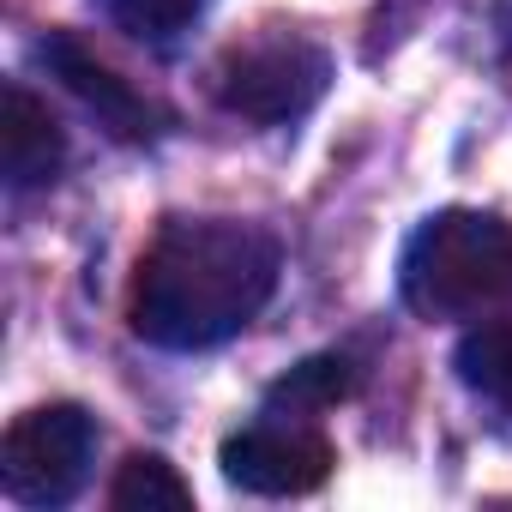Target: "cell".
<instances>
[{
	"label": "cell",
	"instance_id": "obj_3",
	"mask_svg": "<svg viewBox=\"0 0 512 512\" xmlns=\"http://www.w3.org/2000/svg\"><path fill=\"white\" fill-rule=\"evenodd\" d=\"M332 85V61L326 49L302 43V37H272V43H253V49H235L211 91L229 115L241 121H260V127H284V121H302Z\"/></svg>",
	"mask_w": 512,
	"mask_h": 512
},
{
	"label": "cell",
	"instance_id": "obj_10",
	"mask_svg": "<svg viewBox=\"0 0 512 512\" xmlns=\"http://www.w3.org/2000/svg\"><path fill=\"white\" fill-rule=\"evenodd\" d=\"M452 368H458V380L470 392H482L500 410H512V320H488V326L464 332Z\"/></svg>",
	"mask_w": 512,
	"mask_h": 512
},
{
	"label": "cell",
	"instance_id": "obj_9",
	"mask_svg": "<svg viewBox=\"0 0 512 512\" xmlns=\"http://www.w3.org/2000/svg\"><path fill=\"white\" fill-rule=\"evenodd\" d=\"M109 506L115 512H187L193 506V488L181 482V470L157 452H133L115 482H109Z\"/></svg>",
	"mask_w": 512,
	"mask_h": 512
},
{
	"label": "cell",
	"instance_id": "obj_4",
	"mask_svg": "<svg viewBox=\"0 0 512 512\" xmlns=\"http://www.w3.org/2000/svg\"><path fill=\"white\" fill-rule=\"evenodd\" d=\"M97 422L79 404H37L0 440V482L19 506H61L91 470Z\"/></svg>",
	"mask_w": 512,
	"mask_h": 512
},
{
	"label": "cell",
	"instance_id": "obj_1",
	"mask_svg": "<svg viewBox=\"0 0 512 512\" xmlns=\"http://www.w3.org/2000/svg\"><path fill=\"white\" fill-rule=\"evenodd\" d=\"M278 290V241L235 217H175L157 229L127 290V320L157 350H211Z\"/></svg>",
	"mask_w": 512,
	"mask_h": 512
},
{
	"label": "cell",
	"instance_id": "obj_2",
	"mask_svg": "<svg viewBox=\"0 0 512 512\" xmlns=\"http://www.w3.org/2000/svg\"><path fill=\"white\" fill-rule=\"evenodd\" d=\"M398 296L422 320L512 314V223L488 211H434L404 241Z\"/></svg>",
	"mask_w": 512,
	"mask_h": 512
},
{
	"label": "cell",
	"instance_id": "obj_5",
	"mask_svg": "<svg viewBox=\"0 0 512 512\" xmlns=\"http://www.w3.org/2000/svg\"><path fill=\"white\" fill-rule=\"evenodd\" d=\"M217 464L241 494L290 500V494H314L332 476V440L296 422H260V428L229 434Z\"/></svg>",
	"mask_w": 512,
	"mask_h": 512
},
{
	"label": "cell",
	"instance_id": "obj_7",
	"mask_svg": "<svg viewBox=\"0 0 512 512\" xmlns=\"http://www.w3.org/2000/svg\"><path fill=\"white\" fill-rule=\"evenodd\" d=\"M67 163V133L43 97L25 85H0V175L7 187H43Z\"/></svg>",
	"mask_w": 512,
	"mask_h": 512
},
{
	"label": "cell",
	"instance_id": "obj_11",
	"mask_svg": "<svg viewBox=\"0 0 512 512\" xmlns=\"http://www.w3.org/2000/svg\"><path fill=\"white\" fill-rule=\"evenodd\" d=\"M103 7H109V19L121 31H133L145 43H163V37H175V31H187L199 19L205 0H103Z\"/></svg>",
	"mask_w": 512,
	"mask_h": 512
},
{
	"label": "cell",
	"instance_id": "obj_8",
	"mask_svg": "<svg viewBox=\"0 0 512 512\" xmlns=\"http://www.w3.org/2000/svg\"><path fill=\"white\" fill-rule=\"evenodd\" d=\"M350 392H356V374L344 356H308L266 392V410L272 416H320V410L344 404Z\"/></svg>",
	"mask_w": 512,
	"mask_h": 512
},
{
	"label": "cell",
	"instance_id": "obj_6",
	"mask_svg": "<svg viewBox=\"0 0 512 512\" xmlns=\"http://www.w3.org/2000/svg\"><path fill=\"white\" fill-rule=\"evenodd\" d=\"M43 61H49V73H55L115 139H151V133H157V109H151L115 67H103L85 43H73L67 31H55V37L43 43Z\"/></svg>",
	"mask_w": 512,
	"mask_h": 512
}]
</instances>
